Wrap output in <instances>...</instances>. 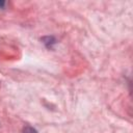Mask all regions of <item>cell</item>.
I'll list each match as a JSON object with an SVG mask.
<instances>
[{"mask_svg":"<svg viewBox=\"0 0 133 133\" xmlns=\"http://www.w3.org/2000/svg\"><path fill=\"white\" fill-rule=\"evenodd\" d=\"M4 6V2H0V7H3Z\"/></svg>","mask_w":133,"mask_h":133,"instance_id":"7a4b0ae2","label":"cell"},{"mask_svg":"<svg viewBox=\"0 0 133 133\" xmlns=\"http://www.w3.org/2000/svg\"><path fill=\"white\" fill-rule=\"evenodd\" d=\"M23 133H37V131H36L35 129H33L32 127L27 126V127H25V128H24Z\"/></svg>","mask_w":133,"mask_h":133,"instance_id":"6da1fadb","label":"cell"}]
</instances>
